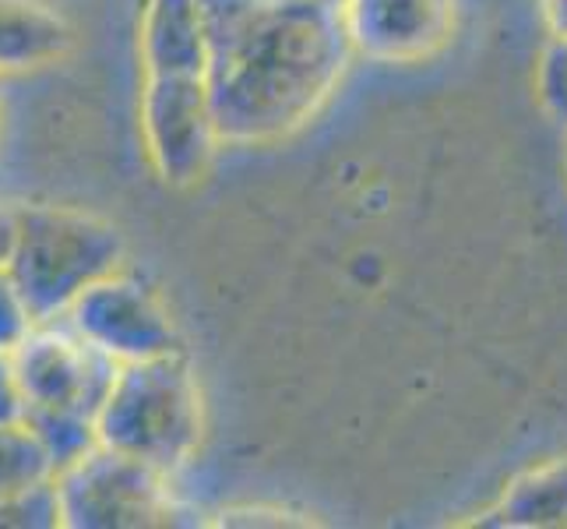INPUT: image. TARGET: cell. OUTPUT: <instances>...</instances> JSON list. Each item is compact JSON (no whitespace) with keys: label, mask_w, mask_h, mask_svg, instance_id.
<instances>
[{"label":"cell","mask_w":567,"mask_h":529,"mask_svg":"<svg viewBox=\"0 0 567 529\" xmlns=\"http://www.w3.org/2000/svg\"><path fill=\"white\" fill-rule=\"evenodd\" d=\"M53 480V462L32 430L18 424H0V498L25 491L32 484Z\"/></svg>","instance_id":"obj_13"},{"label":"cell","mask_w":567,"mask_h":529,"mask_svg":"<svg viewBox=\"0 0 567 529\" xmlns=\"http://www.w3.org/2000/svg\"><path fill=\"white\" fill-rule=\"evenodd\" d=\"M53 484L68 529H142L181 522L169 474L106 445H92L82 459L53 474Z\"/></svg>","instance_id":"obj_4"},{"label":"cell","mask_w":567,"mask_h":529,"mask_svg":"<svg viewBox=\"0 0 567 529\" xmlns=\"http://www.w3.org/2000/svg\"><path fill=\"white\" fill-rule=\"evenodd\" d=\"M205 85L223 145L289 139L353 61L342 11L315 0H198Z\"/></svg>","instance_id":"obj_1"},{"label":"cell","mask_w":567,"mask_h":529,"mask_svg":"<svg viewBox=\"0 0 567 529\" xmlns=\"http://www.w3.org/2000/svg\"><path fill=\"white\" fill-rule=\"evenodd\" d=\"M315 4H324V8H336V11H342L346 0H315Z\"/></svg>","instance_id":"obj_20"},{"label":"cell","mask_w":567,"mask_h":529,"mask_svg":"<svg viewBox=\"0 0 567 529\" xmlns=\"http://www.w3.org/2000/svg\"><path fill=\"white\" fill-rule=\"evenodd\" d=\"M536 95L543 113L567 131V35H550V43L543 47L536 68Z\"/></svg>","instance_id":"obj_15"},{"label":"cell","mask_w":567,"mask_h":529,"mask_svg":"<svg viewBox=\"0 0 567 529\" xmlns=\"http://www.w3.org/2000/svg\"><path fill=\"white\" fill-rule=\"evenodd\" d=\"M71 47V22L47 0H0V74L56 64Z\"/></svg>","instance_id":"obj_9"},{"label":"cell","mask_w":567,"mask_h":529,"mask_svg":"<svg viewBox=\"0 0 567 529\" xmlns=\"http://www.w3.org/2000/svg\"><path fill=\"white\" fill-rule=\"evenodd\" d=\"M501 529H560L567 526V456L529 466L476 519Z\"/></svg>","instance_id":"obj_10"},{"label":"cell","mask_w":567,"mask_h":529,"mask_svg":"<svg viewBox=\"0 0 567 529\" xmlns=\"http://www.w3.org/2000/svg\"><path fill=\"white\" fill-rule=\"evenodd\" d=\"M100 445L177 474L205 438L202 385L184 353L116 364L113 385L95 414Z\"/></svg>","instance_id":"obj_2"},{"label":"cell","mask_w":567,"mask_h":529,"mask_svg":"<svg viewBox=\"0 0 567 529\" xmlns=\"http://www.w3.org/2000/svg\"><path fill=\"white\" fill-rule=\"evenodd\" d=\"M25 406L68 409V414H100L116 375V360L95 349L68 318L35 322L29 336L11 349Z\"/></svg>","instance_id":"obj_6"},{"label":"cell","mask_w":567,"mask_h":529,"mask_svg":"<svg viewBox=\"0 0 567 529\" xmlns=\"http://www.w3.org/2000/svg\"><path fill=\"white\" fill-rule=\"evenodd\" d=\"M142 131L148 160L169 187H194L205 181L219 131L212 121L205 74L152 71L142 89Z\"/></svg>","instance_id":"obj_5"},{"label":"cell","mask_w":567,"mask_h":529,"mask_svg":"<svg viewBox=\"0 0 567 529\" xmlns=\"http://www.w3.org/2000/svg\"><path fill=\"white\" fill-rule=\"evenodd\" d=\"M142 64L152 71L205 74V29L198 0H145Z\"/></svg>","instance_id":"obj_11"},{"label":"cell","mask_w":567,"mask_h":529,"mask_svg":"<svg viewBox=\"0 0 567 529\" xmlns=\"http://www.w3.org/2000/svg\"><path fill=\"white\" fill-rule=\"evenodd\" d=\"M564 160H567V152H564Z\"/></svg>","instance_id":"obj_22"},{"label":"cell","mask_w":567,"mask_h":529,"mask_svg":"<svg viewBox=\"0 0 567 529\" xmlns=\"http://www.w3.org/2000/svg\"><path fill=\"white\" fill-rule=\"evenodd\" d=\"M0 103H4V89H0Z\"/></svg>","instance_id":"obj_21"},{"label":"cell","mask_w":567,"mask_h":529,"mask_svg":"<svg viewBox=\"0 0 567 529\" xmlns=\"http://www.w3.org/2000/svg\"><path fill=\"white\" fill-rule=\"evenodd\" d=\"M539 8L550 35H567V0H539Z\"/></svg>","instance_id":"obj_18"},{"label":"cell","mask_w":567,"mask_h":529,"mask_svg":"<svg viewBox=\"0 0 567 529\" xmlns=\"http://www.w3.org/2000/svg\"><path fill=\"white\" fill-rule=\"evenodd\" d=\"M32 315L8 268H0V349H14L32 332Z\"/></svg>","instance_id":"obj_16"},{"label":"cell","mask_w":567,"mask_h":529,"mask_svg":"<svg viewBox=\"0 0 567 529\" xmlns=\"http://www.w3.org/2000/svg\"><path fill=\"white\" fill-rule=\"evenodd\" d=\"M124 233L103 215L68 205L14 208L8 276L29 304L32 322L64 318L82 293L124 268Z\"/></svg>","instance_id":"obj_3"},{"label":"cell","mask_w":567,"mask_h":529,"mask_svg":"<svg viewBox=\"0 0 567 529\" xmlns=\"http://www.w3.org/2000/svg\"><path fill=\"white\" fill-rule=\"evenodd\" d=\"M22 424L39 438V445L47 448V456L53 462V474H61L64 466L74 459H82L92 445H100L95 435V420L82 414H68V409H39L25 406Z\"/></svg>","instance_id":"obj_12"},{"label":"cell","mask_w":567,"mask_h":529,"mask_svg":"<svg viewBox=\"0 0 567 529\" xmlns=\"http://www.w3.org/2000/svg\"><path fill=\"white\" fill-rule=\"evenodd\" d=\"M342 26L367 61L420 64L452 43L458 0H346Z\"/></svg>","instance_id":"obj_8"},{"label":"cell","mask_w":567,"mask_h":529,"mask_svg":"<svg viewBox=\"0 0 567 529\" xmlns=\"http://www.w3.org/2000/svg\"><path fill=\"white\" fill-rule=\"evenodd\" d=\"M25 414V391L18 382L11 349H0V424H18Z\"/></svg>","instance_id":"obj_17"},{"label":"cell","mask_w":567,"mask_h":529,"mask_svg":"<svg viewBox=\"0 0 567 529\" xmlns=\"http://www.w3.org/2000/svg\"><path fill=\"white\" fill-rule=\"evenodd\" d=\"M68 325L116 364L184 353L181 328L166 301L127 272L92 283L68 311Z\"/></svg>","instance_id":"obj_7"},{"label":"cell","mask_w":567,"mask_h":529,"mask_svg":"<svg viewBox=\"0 0 567 529\" xmlns=\"http://www.w3.org/2000/svg\"><path fill=\"white\" fill-rule=\"evenodd\" d=\"M11 247H14V208L0 205V268H8Z\"/></svg>","instance_id":"obj_19"},{"label":"cell","mask_w":567,"mask_h":529,"mask_svg":"<svg viewBox=\"0 0 567 529\" xmlns=\"http://www.w3.org/2000/svg\"><path fill=\"white\" fill-rule=\"evenodd\" d=\"M0 526L4 529H56V526H64L56 484L43 480V484L25 487V491H14L8 498H0Z\"/></svg>","instance_id":"obj_14"}]
</instances>
